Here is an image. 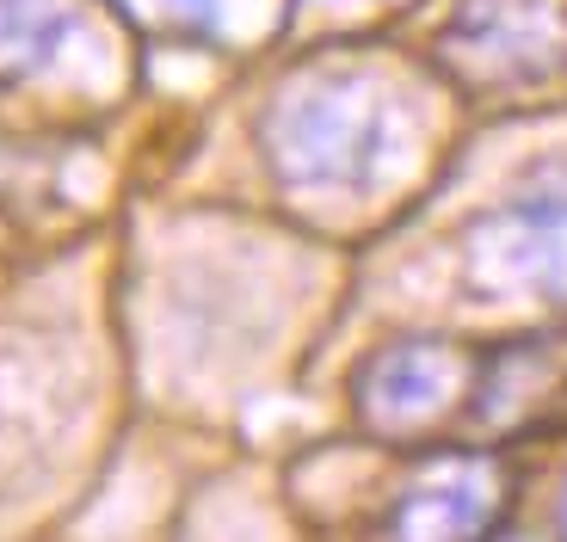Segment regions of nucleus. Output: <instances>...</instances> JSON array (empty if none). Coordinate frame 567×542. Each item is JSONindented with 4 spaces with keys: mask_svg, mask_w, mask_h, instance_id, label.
Masks as SVG:
<instances>
[{
    "mask_svg": "<svg viewBox=\"0 0 567 542\" xmlns=\"http://www.w3.org/2000/svg\"><path fill=\"white\" fill-rule=\"evenodd\" d=\"M86 31L81 0H0V86L43 81Z\"/></svg>",
    "mask_w": 567,
    "mask_h": 542,
    "instance_id": "nucleus-7",
    "label": "nucleus"
},
{
    "mask_svg": "<svg viewBox=\"0 0 567 542\" xmlns=\"http://www.w3.org/2000/svg\"><path fill=\"white\" fill-rule=\"evenodd\" d=\"M179 25H192V31H204V38H216L223 31V13H228V0H161Z\"/></svg>",
    "mask_w": 567,
    "mask_h": 542,
    "instance_id": "nucleus-8",
    "label": "nucleus"
},
{
    "mask_svg": "<svg viewBox=\"0 0 567 542\" xmlns=\"http://www.w3.org/2000/svg\"><path fill=\"white\" fill-rule=\"evenodd\" d=\"M439 62L463 86L525 93L567 74V0H456Z\"/></svg>",
    "mask_w": 567,
    "mask_h": 542,
    "instance_id": "nucleus-2",
    "label": "nucleus"
},
{
    "mask_svg": "<svg viewBox=\"0 0 567 542\" xmlns=\"http://www.w3.org/2000/svg\"><path fill=\"white\" fill-rule=\"evenodd\" d=\"M408 143V112L395 86L370 69H309L278 86L259 117V148L284 191L358 198L395 173Z\"/></svg>",
    "mask_w": 567,
    "mask_h": 542,
    "instance_id": "nucleus-1",
    "label": "nucleus"
},
{
    "mask_svg": "<svg viewBox=\"0 0 567 542\" xmlns=\"http://www.w3.org/2000/svg\"><path fill=\"white\" fill-rule=\"evenodd\" d=\"M475 357L451 340H395L370 352L352 376V407L377 438H413L432 431L451 407L468 400Z\"/></svg>",
    "mask_w": 567,
    "mask_h": 542,
    "instance_id": "nucleus-4",
    "label": "nucleus"
},
{
    "mask_svg": "<svg viewBox=\"0 0 567 542\" xmlns=\"http://www.w3.org/2000/svg\"><path fill=\"white\" fill-rule=\"evenodd\" d=\"M506 505V475L494 457H444L395 493L383 542H482Z\"/></svg>",
    "mask_w": 567,
    "mask_h": 542,
    "instance_id": "nucleus-5",
    "label": "nucleus"
},
{
    "mask_svg": "<svg viewBox=\"0 0 567 542\" xmlns=\"http://www.w3.org/2000/svg\"><path fill=\"white\" fill-rule=\"evenodd\" d=\"M463 271L482 296H543L567 309V186H537L463 234Z\"/></svg>",
    "mask_w": 567,
    "mask_h": 542,
    "instance_id": "nucleus-3",
    "label": "nucleus"
},
{
    "mask_svg": "<svg viewBox=\"0 0 567 542\" xmlns=\"http://www.w3.org/2000/svg\"><path fill=\"white\" fill-rule=\"evenodd\" d=\"M567 400V333H525L475 357L468 419L494 431H537L561 419Z\"/></svg>",
    "mask_w": 567,
    "mask_h": 542,
    "instance_id": "nucleus-6",
    "label": "nucleus"
}]
</instances>
